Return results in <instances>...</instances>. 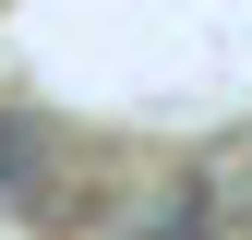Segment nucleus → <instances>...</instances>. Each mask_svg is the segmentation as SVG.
<instances>
[{"instance_id":"f257e3e1","label":"nucleus","mask_w":252,"mask_h":240,"mask_svg":"<svg viewBox=\"0 0 252 240\" xmlns=\"http://www.w3.org/2000/svg\"><path fill=\"white\" fill-rule=\"evenodd\" d=\"M0 204H12L24 228H96V192H84L72 144L48 132V120L0 108Z\"/></svg>"},{"instance_id":"f03ea898","label":"nucleus","mask_w":252,"mask_h":240,"mask_svg":"<svg viewBox=\"0 0 252 240\" xmlns=\"http://www.w3.org/2000/svg\"><path fill=\"white\" fill-rule=\"evenodd\" d=\"M228 240H252V216H228Z\"/></svg>"},{"instance_id":"7ed1b4c3","label":"nucleus","mask_w":252,"mask_h":240,"mask_svg":"<svg viewBox=\"0 0 252 240\" xmlns=\"http://www.w3.org/2000/svg\"><path fill=\"white\" fill-rule=\"evenodd\" d=\"M84 240H120V228H84Z\"/></svg>"}]
</instances>
